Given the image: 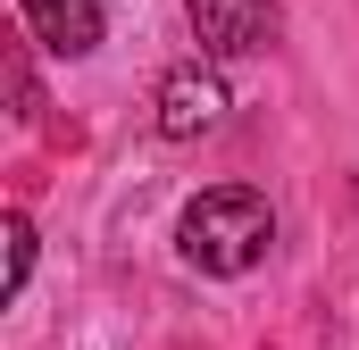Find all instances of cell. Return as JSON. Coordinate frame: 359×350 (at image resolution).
Instances as JSON below:
<instances>
[{
  "instance_id": "cell-1",
  "label": "cell",
  "mask_w": 359,
  "mask_h": 350,
  "mask_svg": "<svg viewBox=\"0 0 359 350\" xmlns=\"http://www.w3.org/2000/svg\"><path fill=\"white\" fill-rule=\"evenodd\" d=\"M268 242H276V209L251 183H209V192L184 200V217H176V251L201 275H251L268 259Z\"/></svg>"
},
{
  "instance_id": "cell-2",
  "label": "cell",
  "mask_w": 359,
  "mask_h": 350,
  "mask_svg": "<svg viewBox=\"0 0 359 350\" xmlns=\"http://www.w3.org/2000/svg\"><path fill=\"white\" fill-rule=\"evenodd\" d=\"M226 125V84H217V67H201V59H184L159 76V134L168 142H201V134H217Z\"/></svg>"
},
{
  "instance_id": "cell-3",
  "label": "cell",
  "mask_w": 359,
  "mask_h": 350,
  "mask_svg": "<svg viewBox=\"0 0 359 350\" xmlns=\"http://www.w3.org/2000/svg\"><path fill=\"white\" fill-rule=\"evenodd\" d=\"M184 17L209 59H251L276 42V0H184Z\"/></svg>"
},
{
  "instance_id": "cell-4",
  "label": "cell",
  "mask_w": 359,
  "mask_h": 350,
  "mask_svg": "<svg viewBox=\"0 0 359 350\" xmlns=\"http://www.w3.org/2000/svg\"><path fill=\"white\" fill-rule=\"evenodd\" d=\"M17 17H25V34H34L42 50H59V59L100 50V0H17Z\"/></svg>"
},
{
  "instance_id": "cell-5",
  "label": "cell",
  "mask_w": 359,
  "mask_h": 350,
  "mask_svg": "<svg viewBox=\"0 0 359 350\" xmlns=\"http://www.w3.org/2000/svg\"><path fill=\"white\" fill-rule=\"evenodd\" d=\"M25 275H34V217L8 209V292H25Z\"/></svg>"
},
{
  "instance_id": "cell-6",
  "label": "cell",
  "mask_w": 359,
  "mask_h": 350,
  "mask_svg": "<svg viewBox=\"0 0 359 350\" xmlns=\"http://www.w3.org/2000/svg\"><path fill=\"white\" fill-rule=\"evenodd\" d=\"M8 92H17V117L34 125V117H42V92H34V76H25V50H8Z\"/></svg>"
}]
</instances>
